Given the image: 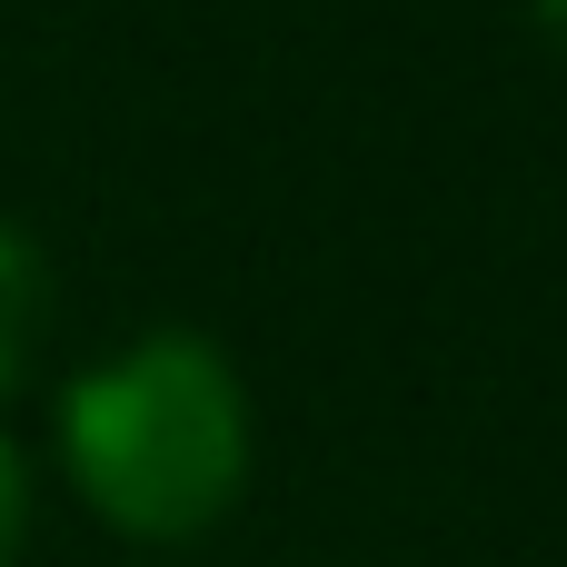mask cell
<instances>
[{"label": "cell", "mask_w": 567, "mask_h": 567, "mask_svg": "<svg viewBox=\"0 0 567 567\" xmlns=\"http://www.w3.org/2000/svg\"><path fill=\"white\" fill-rule=\"evenodd\" d=\"M20 548H30V468L0 429V567H20Z\"/></svg>", "instance_id": "3"}, {"label": "cell", "mask_w": 567, "mask_h": 567, "mask_svg": "<svg viewBox=\"0 0 567 567\" xmlns=\"http://www.w3.org/2000/svg\"><path fill=\"white\" fill-rule=\"evenodd\" d=\"M60 458H70V488L120 538L179 548V538H199L239 508V478H249L239 369L189 329H150L140 349L70 379Z\"/></svg>", "instance_id": "1"}, {"label": "cell", "mask_w": 567, "mask_h": 567, "mask_svg": "<svg viewBox=\"0 0 567 567\" xmlns=\"http://www.w3.org/2000/svg\"><path fill=\"white\" fill-rule=\"evenodd\" d=\"M40 319H50V259H40V239L20 219H0V399L30 379Z\"/></svg>", "instance_id": "2"}, {"label": "cell", "mask_w": 567, "mask_h": 567, "mask_svg": "<svg viewBox=\"0 0 567 567\" xmlns=\"http://www.w3.org/2000/svg\"><path fill=\"white\" fill-rule=\"evenodd\" d=\"M538 30H548V50L567 60V0H538Z\"/></svg>", "instance_id": "4"}]
</instances>
